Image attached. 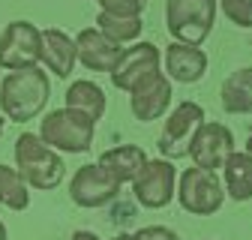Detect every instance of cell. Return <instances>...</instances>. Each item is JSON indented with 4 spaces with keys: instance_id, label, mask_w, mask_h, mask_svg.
Here are the masks:
<instances>
[{
    "instance_id": "6da1fadb",
    "label": "cell",
    "mask_w": 252,
    "mask_h": 240,
    "mask_svg": "<svg viewBox=\"0 0 252 240\" xmlns=\"http://www.w3.org/2000/svg\"><path fill=\"white\" fill-rule=\"evenodd\" d=\"M51 99V81L39 66H27L6 72L0 84V114L15 123L36 120Z\"/></svg>"
},
{
    "instance_id": "7a4b0ae2",
    "label": "cell",
    "mask_w": 252,
    "mask_h": 240,
    "mask_svg": "<svg viewBox=\"0 0 252 240\" xmlns=\"http://www.w3.org/2000/svg\"><path fill=\"white\" fill-rule=\"evenodd\" d=\"M63 156L48 147L36 132H21L15 138V171L27 186L39 192H51L63 183Z\"/></svg>"
},
{
    "instance_id": "3957f363",
    "label": "cell",
    "mask_w": 252,
    "mask_h": 240,
    "mask_svg": "<svg viewBox=\"0 0 252 240\" xmlns=\"http://www.w3.org/2000/svg\"><path fill=\"white\" fill-rule=\"evenodd\" d=\"M48 147H54L57 153H87L93 135H96V123L75 111V108H54L39 120V132H36Z\"/></svg>"
},
{
    "instance_id": "277c9868",
    "label": "cell",
    "mask_w": 252,
    "mask_h": 240,
    "mask_svg": "<svg viewBox=\"0 0 252 240\" xmlns=\"http://www.w3.org/2000/svg\"><path fill=\"white\" fill-rule=\"evenodd\" d=\"M216 24V0H165V27L174 42L204 45Z\"/></svg>"
},
{
    "instance_id": "5b68a950",
    "label": "cell",
    "mask_w": 252,
    "mask_h": 240,
    "mask_svg": "<svg viewBox=\"0 0 252 240\" xmlns=\"http://www.w3.org/2000/svg\"><path fill=\"white\" fill-rule=\"evenodd\" d=\"M174 198L180 201V207L192 216H213L219 207L225 204V189L219 183L216 171H207V168H186L180 177H177V189H174Z\"/></svg>"
},
{
    "instance_id": "8992f818",
    "label": "cell",
    "mask_w": 252,
    "mask_h": 240,
    "mask_svg": "<svg viewBox=\"0 0 252 240\" xmlns=\"http://www.w3.org/2000/svg\"><path fill=\"white\" fill-rule=\"evenodd\" d=\"M42 30L30 21H9L0 33V69L15 72L39 63Z\"/></svg>"
},
{
    "instance_id": "52a82bcc",
    "label": "cell",
    "mask_w": 252,
    "mask_h": 240,
    "mask_svg": "<svg viewBox=\"0 0 252 240\" xmlns=\"http://www.w3.org/2000/svg\"><path fill=\"white\" fill-rule=\"evenodd\" d=\"M174 189H177V168L171 165V159H147L132 180L135 201L147 210L168 207L174 198Z\"/></svg>"
},
{
    "instance_id": "ba28073f",
    "label": "cell",
    "mask_w": 252,
    "mask_h": 240,
    "mask_svg": "<svg viewBox=\"0 0 252 240\" xmlns=\"http://www.w3.org/2000/svg\"><path fill=\"white\" fill-rule=\"evenodd\" d=\"M156 72H159V48L153 42H135L132 48H123L120 57L114 60V66L108 69L111 84L117 90H126V93Z\"/></svg>"
},
{
    "instance_id": "9c48e42d",
    "label": "cell",
    "mask_w": 252,
    "mask_h": 240,
    "mask_svg": "<svg viewBox=\"0 0 252 240\" xmlns=\"http://www.w3.org/2000/svg\"><path fill=\"white\" fill-rule=\"evenodd\" d=\"M204 123V108L192 99H186L180 102L168 120H165V126L159 132V153L162 159H180L186 150H189V141H192L195 129Z\"/></svg>"
},
{
    "instance_id": "30bf717a",
    "label": "cell",
    "mask_w": 252,
    "mask_h": 240,
    "mask_svg": "<svg viewBox=\"0 0 252 240\" xmlns=\"http://www.w3.org/2000/svg\"><path fill=\"white\" fill-rule=\"evenodd\" d=\"M231 150H234V135H231V129L222 126V123H213V120H204V123L195 129L192 141H189L186 156L192 159L198 168L216 171V168H222V162L228 159Z\"/></svg>"
},
{
    "instance_id": "8fae6325",
    "label": "cell",
    "mask_w": 252,
    "mask_h": 240,
    "mask_svg": "<svg viewBox=\"0 0 252 240\" xmlns=\"http://www.w3.org/2000/svg\"><path fill=\"white\" fill-rule=\"evenodd\" d=\"M117 192H120V183L114 177H108L96 162L81 165L69 180V198L84 210H96V207L111 204L117 198Z\"/></svg>"
},
{
    "instance_id": "7c38bea8",
    "label": "cell",
    "mask_w": 252,
    "mask_h": 240,
    "mask_svg": "<svg viewBox=\"0 0 252 240\" xmlns=\"http://www.w3.org/2000/svg\"><path fill=\"white\" fill-rule=\"evenodd\" d=\"M168 105H171V81L165 72H156L147 81H141L135 90H129V108L141 123L159 120L168 111Z\"/></svg>"
},
{
    "instance_id": "4fadbf2b",
    "label": "cell",
    "mask_w": 252,
    "mask_h": 240,
    "mask_svg": "<svg viewBox=\"0 0 252 240\" xmlns=\"http://www.w3.org/2000/svg\"><path fill=\"white\" fill-rule=\"evenodd\" d=\"M120 51L123 48L117 42H111L105 33H99L96 27H84L75 36V57L90 72H108L114 66V60L120 57Z\"/></svg>"
},
{
    "instance_id": "5bb4252c",
    "label": "cell",
    "mask_w": 252,
    "mask_h": 240,
    "mask_svg": "<svg viewBox=\"0 0 252 240\" xmlns=\"http://www.w3.org/2000/svg\"><path fill=\"white\" fill-rule=\"evenodd\" d=\"M162 66H165V75H168L171 81L195 84V81H201L204 72H207V54H204L198 45L171 42V45L165 48Z\"/></svg>"
},
{
    "instance_id": "9a60e30c",
    "label": "cell",
    "mask_w": 252,
    "mask_h": 240,
    "mask_svg": "<svg viewBox=\"0 0 252 240\" xmlns=\"http://www.w3.org/2000/svg\"><path fill=\"white\" fill-rule=\"evenodd\" d=\"M39 60L45 63L48 72H54L57 78H69L78 57H75V39L69 33H63L57 27H48L42 30V51H39Z\"/></svg>"
},
{
    "instance_id": "2e32d148",
    "label": "cell",
    "mask_w": 252,
    "mask_h": 240,
    "mask_svg": "<svg viewBox=\"0 0 252 240\" xmlns=\"http://www.w3.org/2000/svg\"><path fill=\"white\" fill-rule=\"evenodd\" d=\"M144 162H147V153H144L138 144H120V147L105 150L96 165L123 186V183H132L135 174L144 168Z\"/></svg>"
},
{
    "instance_id": "e0dca14e",
    "label": "cell",
    "mask_w": 252,
    "mask_h": 240,
    "mask_svg": "<svg viewBox=\"0 0 252 240\" xmlns=\"http://www.w3.org/2000/svg\"><path fill=\"white\" fill-rule=\"evenodd\" d=\"M222 174H225V195H231V201H249L252 198V156L246 150H231L228 159L222 162Z\"/></svg>"
},
{
    "instance_id": "ac0fdd59",
    "label": "cell",
    "mask_w": 252,
    "mask_h": 240,
    "mask_svg": "<svg viewBox=\"0 0 252 240\" xmlns=\"http://www.w3.org/2000/svg\"><path fill=\"white\" fill-rule=\"evenodd\" d=\"M219 99L228 114H252V66H243L231 72L222 81Z\"/></svg>"
},
{
    "instance_id": "d6986e66",
    "label": "cell",
    "mask_w": 252,
    "mask_h": 240,
    "mask_svg": "<svg viewBox=\"0 0 252 240\" xmlns=\"http://www.w3.org/2000/svg\"><path fill=\"white\" fill-rule=\"evenodd\" d=\"M66 108H75V111L87 114L93 123L102 120V114H105V93H102V87L96 81H87V78L72 81L66 87Z\"/></svg>"
},
{
    "instance_id": "ffe728a7",
    "label": "cell",
    "mask_w": 252,
    "mask_h": 240,
    "mask_svg": "<svg viewBox=\"0 0 252 240\" xmlns=\"http://www.w3.org/2000/svg\"><path fill=\"white\" fill-rule=\"evenodd\" d=\"M96 30L105 33L111 42L126 45V42H138L141 30H144V21H141V15H108V12H99L96 15Z\"/></svg>"
},
{
    "instance_id": "44dd1931",
    "label": "cell",
    "mask_w": 252,
    "mask_h": 240,
    "mask_svg": "<svg viewBox=\"0 0 252 240\" xmlns=\"http://www.w3.org/2000/svg\"><path fill=\"white\" fill-rule=\"evenodd\" d=\"M0 204L6 210H27L30 207V186L24 177L12 168L0 162Z\"/></svg>"
},
{
    "instance_id": "7402d4cb",
    "label": "cell",
    "mask_w": 252,
    "mask_h": 240,
    "mask_svg": "<svg viewBox=\"0 0 252 240\" xmlns=\"http://www.w3.org/2000/svg\"><path fill=\"white\" fill-rule=\"evenodd\" d=\"M216 6H222L225 18L234 27H243V30L252 27V0H216Z\"/></svg>"
},
{
    "instance_id": "603a6c76",
    "label": "cell",
    "mask_w": 252,
    "mask_h": 240,
    "mask_svg": "<svg viewBox=\"0 0 252 240\" xmlns=\"http://www.w3.org/2000/svg\"><path fill=\"white\" fill-rule=\"evenodd\" d=\"M147 0H99V12L108 15H141Z\"/></svg>"
},
{
    "instance_id": "cb8c5ba5",
    "label": "cell",
    "mask_w": 252,
    "mask_h": 240,
    "mask_svg": "<svg viewBox=\"0 0 252 240\" xmlns=\"http://www.w3.org/2000/svg\"><path fill=\"white\" fill-rule=\"evenodd\" d=\"M135 237L138 240H177V234L165 225H144V228L135 231Z\"/></svg>"
},
{
    "instance_id": "d4e9b609",
    "label": "cell",
    "mask_w": 252,
    "mask_h": 240,
    "mask_svg": "<svg viewBox=\"0 0 252 240\" xmlns=\"http://www.w3.org/2000/svg\"><path fill=\"white\" fill-rule=\"evenodd\" d=\"M69 240H102V237H99L96 231H87V228H81V231H75Z\"/></svg>"
},
{
    "instance_id": "484cf974",
    "label": "cell",
    "mask_w": 252,
    "mask_h": 240,
    "mask_svg": "<svg viewBox=\"0 0 252 240\" xmlns=\"http://www.w3.org/2000/svg\"><path fill=\"white\" fill-rule=\"evenodd\" d=\"M111 240H138L135 234H117V237H111Z\"/></svg>"
},
{
    "instance_id": "4316f807",
    "label": "cell",
    "mask_w": 252,
    "mask_h": 240,
    "mask_svg": "<svg viewBox=\"0 0 252 240\" xmlns=\"http://www.w3.org/2000/svg\"><path fill=\"white\" fill-rule=\"evenodd\" d=\"M0 240H9V234H6V225L0 222Z\"/></svg>"
},
{
    "instance_id": "83f0119b",
    "label": "cell",
    "mask_w": 252,
    "mask_h": 240,
    "mask_svg": "<svg viewBox=\"0 0 252 240\" xmlns=\"http://www.w3.org/2000/svg\"><path fill=\"white\" fill-rule=\"evenodd\" d=\"M246 153H249V156H252V135H249V138H246Z\"/></svg>"
},
{
    "instance_id": "f1b7e54d",
    "label": "cell",
    "mask_w": 252,
    "mask_h": 240,
    "mask_svg": "<svg viewBox=\"0 0 252 240\" xmlns=\"http://www.w3.org/2000/svg\"><path fill=\"white\" fill-rule=\"evenodd\" d=\"M3 126H6V117L0 114V135H3Z\"/></svg>"
}]
</instances>
